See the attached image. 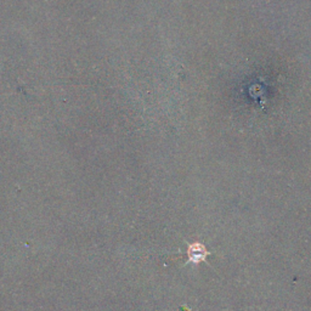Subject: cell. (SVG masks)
Returning <instances> with one entry per match:
<instances>
[{
  "label": "cell",
  "instance_id": "cell-1",
  "mask_svg": "<svg viewBox=\"0 0 311 311\" xmlns=\"http://www.w3.org/2000/svg\"><path fill=\"white\" fill-rule=\"evenodd\" d=\"M210 254L203 243L201 242H194V243L189 244L187 247V261L186 264H192V265H197V264L202 263V261L207 260V257Z\"/></svg>",
  "mask_w": 311,
  "mask_h": 311
}]
</instances>
